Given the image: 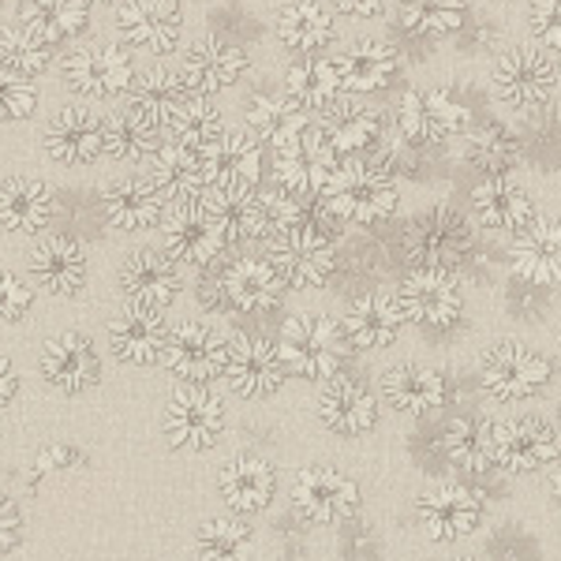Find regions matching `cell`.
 Returning a JSON list of instances; mask_svg holds the SVG:
<instances>
[{"label":"cell","mask_w":561,"mask_h":561,"mask_svg":"<svg viewBox=\"0 0 561 561\" xmlns=\"http://www.w3.org/2000/svg\"><path fill=\"white\" fill-rule=\"evenodd\" d=\"M333 237H337L333 217L307 206L293 229L270 240L266 259L274 262L285 288H319L330 280L333 266H337V259H333Z\"/></svg>","instance_id":"6da1fadb"},{"label":"cell","mask_w":561,"mask_h":561,"mask_svg":"<svg viewBox=\"0 0 561 561\" xmlns=\"http://www.w3.org/2000/svg\"><path fill=\"white\" fill-rule=\"evenodd\" d=\"M319 198H322V210L330 214L333 221L375 225V221H386V217L397 210L401 192H397V180L382 173V169L341 161Z\"/></svg>","instance_id":"7a4b0ae2"},{"label":"cell","mask_w":561,"mask_h":561,"mask_svg":"<svg viewBox=\"0 0 561 561\" xmlns=\"http://www.w3.org/2000/svg\"><path fill=\"white\" fill-rule=\"evenodd\" d=\"M232 243V229L225 214L210 206L206 198L192 203H176L165 214V255L192 270H210Z\"/></svg>","instance_id":"3957f363"},{"label":"cell","mask_w":561,"mask_h":561,"mask_svg":"<svg viewBox=\"0 0 561 561\" xmlns=\"http://www.w3.org/2000/svg\"><path fill=\"white\" fill-rule=\"evenodd\" d=\"M401 255L415 270H454L472 255V225L449 206H434L404 225Z\"/></svg>","instance_id":"277c9868"},{"label":"cell","mask_w":561,"mask_h":561,"mask_svg":"<svg viewBox=\"0 0 561 561\" xmlns=\"http://www.w3.org/2000/svg\"><path fill=\"white\" fill-rule=\"evenodd\" d=\"M277 348L293 375L322 382V378L337 375V367L345 364L348 341L341 333V322L325 319V314H293L280 330Z\"/></svg>","instance_id":"5b68a950"},{"label":"cell","mask_w":561,"mask_h":561,"mask_svg":"<svg viewBox=\"0 0 561 561\" xmlns=\"http://www.w3.org/2000/svg\"><path fill=\"white\" fill-rule=\"evenodd\" d=\"M206 195L214 203H240L255 195L262 180V142L243 128H225L221 139L203 153Z\"/></svg>","instance_id":"8992f818"},{"label":"cell","mask_w":561,"mask_h":561,"mask_svg":"<svg viewBox=\"0 0 561 561\" xmlns=\"http://www.w3.org/2000/svg\"><path fill=\"white\" fill-rule=\"evenodd\" d=\"M161 431H165L169 446L184 449V454L214 449L217 438L225 434L221 397L203 389L198 382H184L180 389H173V397L161 409Z\"/></svg>","instance_id":"52a82bcc"},{"label":"cell","mask_w":561,"mask_h":561,"mask_svg":"<svg viewBox=\"0 0 561 561\" xmlns=\"http://www.w3.org/2000/svg\"><path fill=\"white\" fill-rule=\"evenodd\" d=\"M60 76L65 83L83 98L105 102V98H121L128 94L139 79L135 60L124 45H76L65 60H60Z\"/></svg>","instance_id":"ba28073f"},{"label":"cell","mask_w":561,"mask_h":561,"mask_svg":"<svg viewBox=\"0 0 561 561\" xmlns=\"http://www.w3.org/2000/svg\"><path fill=\"white\" fill-rule=\"evenodd\" d=\"M561 454V438L547 420L536 415H513L491 427V457L513 476H528L554 465Z\"/></svg>","instance_id":"9c48e42d"},{"label":"cell","mask_w":561,"mask_h":561,"mask_svg":"<svg viewBox=\"0 0 561 561\" xmlns=\"http://www.w3.org/2000/svg\"><path fill=\"white\" fill-rule=\"evenodd\" d=\"M116 38L128 49H142L150 57H165L176 49L184 31L180 0H116Z\"/></svg>","instance_id":"30bf717a"},{"label":"cell","mask_w":561,"mask_h":561,"mask_svg":"<svg viewBox=\"0 0 561 561\" xmlns=\"http://www.w3.org/2000/svg\"><path fill=\"white\" fill-rule=\"evenodd\" d=\"M229 352L232 341L225 337L221 330L206 322H180L173 333H169V348H165V367L173 370L184 382H214V378L225 375L229 367Z\"/></svg>","instance_id":"8fae6325"},{"label":"cell","mask_w":561,"mask_h":561,"mask_svg":"<svg viewBox=\"0 0 561 561\" xmlns=\"http://www.w3.org/2000/svg\"><path fill=\"white\" fill-rule=\"evenodd\" d=\"M550 359L542 352L505 341L494 345L483 356V386L491 389L497 401H528L531 393H539L550 382Z\"/></svg>","instance_id":"7c38bea8"},{"label":"cell","mask_w":561,"mask_h":561,"mask_svg":"<svg viewBox=\"0 0 561 561\" xmlns=\"http://www.w3.org/2000/svg\"><path fill=\"white\" fill-rule=\"evenodd\" d=\"M293 505H296V513L311 524L352 520L359 505V486H356V479H348L345 472H337V468L314 465L296 476Z\"/></svg>","instance_id":"4fadbf2b"},{"label":"cell","mask_w":561,"mask_h":561,"mask_svg":"<svg viewBox=\"0 0 561 561\" xmlns=\"http://www.w3.org/2000/svg\"><path fill=\"white\" fill-rule=\"evenodd\" d=\"M491 83L505 105L536 108L542 102H550V94H554L558 68L539 49H510L494 60Z\"/></svg>","instance_id":"5bb4252c"},{"label":"cell","mask_w":561,"mask_h":561,"mask_svg":"<svg viewBox=\"0 0 561 561\" xmlns=\"http://www.w3.org/2000/svg\"><path fill=\"white\" fill-rule=\"evenodd\" d=\"M180 83L192 98H214L221 90H232L248 71V53L237 42L225 38H203L187 49V57L180 60Z\"/></svg>","instance_id":"9a60e30c"},{"label":"cell","mask_w":561,"mask_h":561,"mask_svg":"<svg viewBox=\"0 0 561 561\" xmlns=\"http://www.w3.org/2000/svg\"><path fill=\"white\" fill-rule=\"evenodd\" d=\"M404 325H409V311H404L401 293L375 288V293H364L348 307V314L341 319V333H345L348 348L375 352L393 345L404 333Z\"/></svg>","instance_id":"2e32d148"},{"label":"cell","mask_w":561,"mask_h":561,"mask_svg":"<svg viewBox=\"0 0 561 561\" xmlns=\"http://www.w3.org/2000/svg\"><path fill=\"white\" fill-rule=\"evenodd\" d=\"M401 300L409 322L423 325V330H449L465 311V296L449 270H412L401 285Z\"/></svg>","instance_id":"e0dca14e"},{"label":"cell","mask_w":561,"mask_h":561,"mask_svg":"<svg viewBox=\"0 0 561 561\" xmlns=\"http://www.w3.org/2000/svg\"><path fill=\"white\" fill-rule=\"evenodd\" d=\"M285 370L288 367H285V359H280L277 341L259 337V333H240V337L232 341L225 378H229L232 393L243 397V401H255V397H270L285 382Z\"/></svg>","instance_id":"ac0fdd59"},{"label":"cell","mask_w":561,"mask_h":561,"mask_svg":"<svg viewBox=\"0 0 561 561\" xmlns=\"http://www.w3.org/2000/svg\"><path fill=\"white\" fill-rule=\"evenodd\" d=\"M108 341H113V352L121 356V364L150 367V364H158V359H165L169 325L161 319L158 307L124 304L121 311H116V319L108 322Z\"/></svg>","instance_id":"d6986e66"},{"label":"cell","mask_w":561,"mask_h":561,"mask_svg":"<svg viewBox=\"0 0 561 561\" xmlns=\"http://www.w3.org/2000/svg\"><path fill=\"white\" fill-rule=\"evenodd\" d=\"M386 128H382V116L367 105H333L322 113L319 128L314 135L307 131V139L314 142L319 150L330 153L333 161H348L352 153H364V150H375V142L382 139Z\"/></svg>","instance_id":"ffe728a7"},{"label":"cell","mask_w":561,"mask_h":561,"mask_svg":"<svg viewBox=\"0 0 561 561\" xmlns=\"http://www.w3.org/2000/svg\"><path fill=\"white\" fill-rule=\"evenodd\" d=\"M38 364H42V378L53 389H60V393H83L102 375V359H98L94 341L79 330L57 333V337L45 341Z\"/></svg>","instance_id":"44dd1931"},{"label":"cell","mask_w":561,"mask_h":561,"mask_svg":"<svg viewBox=\"0 0 561 561\" xmlns=\"http://www.w3.org/2000/svg\"><path fill=\"white\" fill-rule=\"evenodd\" d=\"M98 210H102V217L113 229L139 232V229H150V225L165 221L169 198L153 187L150 176H124L102 187Z\"/></svg>","instance_id":"7402d4cb"},{"label":"cell","mask_w":561,"mask_h":561,"mask_svg":"<svg viewBox=\"0 0 561 561\" xmlns=\"http://www.w3.org/2000/svg\"><path fill=\"white\" fill-rule=\"evenodd\" d=\"M248 131L255 135L259 142L280 150L300 147L311 131V121H307V108L296 102L288 90H262L248 102Z\"/></svg>","instance_id":"603a6c76"},{"label":"cell","mask_w":561,"mask_h":561,"mask_svg":"<svg viewBox=\"0 0 561 561\" xmlns=\"http://www.w3.org/2000/svg\"><path fill=\"white\" fill-rule=\"evenodd\" d=\"M45 150L60 165H90L105 153V116L83 105H68L45 128Z\"/></svg>","instance_id":"cb8c5ba5"},{"label":"cell","mask_w":561,"mask_h":561,"mask_svg":"<svg viewBox=\"0 0 561 561\" xmlns=\"http://www.w3.org/2000/svg\"><path fill=\"white\" fill-rule=\"evenodd\" d=\"M513 274L528 285H561V217H536L510 243Z\"/></svg>","instance_id":"d4e9b609"},{"label":"cell","mask_w":561,"mask_h":561,"mask_svg":"<svg viewBox=\"0 0 561 561\" xmlns=\"http://www.w3.org/2000/svg\"><path fill=\"white\" fill-rule=\"evenodd\" d=\"M57 217V192L45 180L8 176L0 184V225L15 237H42Z\"/></svg>","instance_id":"484cf974"},{"label":"cell","mask_w":561,"mask_h":561,"mask_svg":"<svg viewBox=\"0 0 561 561\" xmlns=\"http://www.w3.org/2000/svg\"><path fill=\"white\" fill-rule=\"evenodd\" d=\"M121 288L128 296V304H142V307H169L184 288V277H180V262H173L165 251H135L128 262L121 266Z\"/></svg>","instance_id":"4316f807"},{"label":"cell","mask_w":561,"mask_h":561,"mask_svg":"<svg viewBox=\"0 0 561 561\" xmlns=\"http://www.w3.org/2000/svg\"><path fill=\"white\" fill-rule=\"evenodd\" d=\"M221 288L225 300H229V311L259 314L277 307L280 293H285V280L277 277L274 262L266 255H243L221 270Z\"/></svg>","instance_id":"83f0119b"},{"label":"cell","mask_w":561,"mask_h":561,"mask_svg":"<svg viewBox=\"0 0 561 561\" xmlns=\"http://www.w3.org/2000/svg\"><path fill=\"white\" fill-rule=\"evenodd\" d=\"M415 513H420V524L431 539L454 542V539H465L468 531L476 528L483 505H479V497L472 491H465V486L442 483V486H431V491L420 497Z\"/></svg>","instance_id":"f1b7e54d"},{"label":"cell","mask_w":561,"mask_h":561,"mask_svg":"<svg viewBox=\"0 0 561 561\" xmlns=\"http://www.w3.org/2000/svg\"><path fill=\"white\" fill-rule=\"evenodd\" d=\"M472 217L491 232H520L524 225L536 221V203L517 180L486 176L472 187Z\"/></svg>","instance_id":"f546056e"},{"label":"cell","mask_w":561,"mask_h":561,"mask_svg":"<svg viewBox=\"0 0 561 561\" xmlns=\"http://www.w3.org/2000/svg\"><path fill=\"white\" fill-rule=\"evenodd\" d=\"M31 277L49 296H76L87 285V251L71 237H45L31 251Z\"/></svg>","instance_id":"4dcf8cb0"},{"label":"cell","mask_w":561,"mask_h":561,"mask_svg":"<svg viewBox=\"0 0 561 561\" xmlns=\"http://www.w3.org/2000/svg\"><path fill=\"white\" fill-rule=\"evenodd\" d=\"M319 415L325 427L341 434V438H359V434L375 431L378 397L356 378H330V386L319 397Z\"/></svg>","instance_id":"1f68e13d"},{"label":"cell","mask_w":561,"mask_h":561,"mask_svg":"<svg viewBox=\"0 0 561 561\" xmlns=\"http://www.w3.org/2000/svg\"><path fill=\"white\" fill-rule=\"evenodd\" d=\"M217 486H221V497L229 510L262 513L274 502L277 476H274V468H270V460H262L255 454H240V457L225 460L221 476H217Z\"/></svg>","instance_id":"d6a6232c"},{"label":"cell","mask_w":561,"mask_h":561,"mask_svg":"<svg viewBox=\"0 0 561 561\" xmlns=\"http://www.w3.org/2000/svg\"><path fill=\"white\" fill-rule=\"evenodd\" d=\"M187 90L180 83V71L173 68H150L135 79L131 98H128V113L139 116L150 128H173L176 113L187 105Z\"/></svg>","instance_id":"836d02e7"},{"label":"cell","mask_w":561,"mask_h":561,"mask_svg":"<svg viewBox=\"0 0 561 561\" xmlns=\"http://www.w3.org/2000/svg\"><path fill=\"white\" fill-rule=\"evenodd\" d=\"M382 397L404 415H431L446 404V378L423 364H397L382 375Z\"/></svg>","instance_id":"e575fe53"},{"label":"cell","mask_w":561,"mask_h":561,"mask_svg":"<svg viewBox=\"0 0 561 561\" xmlns=\"http://www.w3.org/2000/svg\"><path fill=\"white\" fill-rule=\"evenodd\" d=\"M153 187L169 198V206L176 203H192V198L206 195V169H203V153L180 147V142H165V147L153 150L150 158V173Z\"/></svg>","instance_id":"d590c367"},{"label":"cell","mask_w":561,"mask_h":561,"mask_svg":"<svg viewBox=\"0 0 561 561\" xmlns=\"http://www.w3.org/2000/svg\"><path fill=\"white\" fill-rule=\"evenodd\" d=\"M341 60V79H345V94H375L386 90L389 79L401 68V53L386 38H359Z\"/></svg>","instance_id":"8d00e7d4"},{"label":"cell","mask_w":561,"mask_h":561,"mask_svg":"<svg viewBox=\"0 0 561 561\" xmlns=\"http://www.w3.org/2000/svg\"><path fill=\"white\" fill-rule=\"evenodd\" d=\"M15 15L20 26L49 45L76 42L90 31V8L83 0H20Z\"/></svg>","instance_id":"74e56055"},{"label":"cell","mask_w":561,"mask_h":561,"mask_svg":"<svg viewBox=\"0 0 561 561\" xmlns=\"http://www.w3.org/2000/svg\"><path fill=\"white\" fill-rule=\"evenodd\" d=\"M333 169H337V161H333L325 150L314 147L311 139H304L300 147L277 153L274 176H277L280 192H288L296 198H319L322 187L330 184Z\"/></svg>","instance_id":"f35d334b"},{"label":"cell","mask_w":561,"mask_h":561,"mask_svg":"<svg viewBox=\"0 0 561 561\" xmlns=\"http://www.w3.org/2000/svg\"><path fill=\"white\" fill-rule=\"evenodd\" d=\"M285 90L304 108H333L345 94V79H341V60H325L322 53L296 60L285 76Z\"/></svg>","instance_id":"ab89813d"},{"label":"cell","mask_w":561,"mask_h":561,"mask_svg":"<svg viewBox=\"0 0 561 561\" xmlns=\"http://www.w3.org/2000/svg\"><path fill=\"white\" fill-rule=\"evenodd\" d=\"M277 38L300 57L322 53L333 42V12L319 0H293L277 12Z\"/></svg>","instance_id":"60d3db41"},{"label":"cell","mask_w":561,"mask_h":561,"mask_svg":"<svg viewBox=\"0 0 561 561\" xmlns=\"http://www.w3.org/2000/svg\"><path fill=\"white\" fill-rule=\"evenodd\" d=\"M524 161V147L520 139L502 124H486L468 135V165H476L479 173L486 176H505L513 173Z\"/></svg>","instance_id":"b9f144b4"},{"label":"cell","mask_w":561,"mask_h":561,"mask_svg":"<svg viewBox=\"0 0 561 561\" xmlns=\"http://www.w3.org/2000/svg\"><path fill=\"white\" fill-rule=\"evenodd\" d=\"M491 420H454L442 431V449L465 472H483L486 465H494L491 457Z\"/></svg>","instance_id":"7bdbcfd3"},{"label":"cell","mask_w":561,"mask_h":561,"mask_svg":"<svg viewBox=\"0 0 561 561\" xmlns=\"http://www.w3.org/2000/svg\"><path fill=\"white\" fill-rule=\"evenodd\" d=\"M468 20V0H401V23L415 38H449Z\"/></svg>","instance_id":"ee69618b"},{"label":"cell","mask_w":561,"mask_h":561,"mask_svg":"<svg viewBox=\"0 0 561 561\" xmlns=\"http://www.w3.org/2000/svg\"><path fill=\"white\" fill-rule=\"evenodd\" d=\"M53 65V45L31 34L26 26H4L0 31V68L15 71L23 79H38Z\"/></svg>","instance_id":"f6af8a7d"},{"label":"cell","mask_w":561,"mask_h":561,"mask_svg":"<svg viewBox=\"0 0 561 561\" xmlns=\"http://www.w3.org/2000/svg\"><path fill=\"white\" fill-rule=\"evenodd\" d=\"M255 558V536L248 524L232 517H214L198 531V561H251Z\"/></svg>","instance_id":"bcb514c9"},{"label":"cell","mask_w":561,"mask_h":561,"mask_svg":"<svg viewBox=\"0 0 561 561\" xmlns=\"http://www.w3.org/2000/svg\"><path fill=\"white\" fill-rule=\"evenodd\" d=\"M158 147V128L142 124L128 108L116 116H105V153H113L116 161H150Z\"/></svg>","instance_id":"7dc6e473"},{"label":"cell","mask_w":561,"mask_h":561,"mask_svg":"<svg viewBox=\"0 0 561 561\" xmlns=\"http://www.w3.org/2000/svg\"><path fill=\"white\" fill-rule=\"evenodd\" d=\"M221 135H225L221 113H217L206 98H187V105L180 108L176 121H173V142H180V147H187L195 153H206Z\"/></svg>","instance_id":"c3c4849f"},{"label":"cell","mask_w":561,"mask_h":561,"mask_svg":"<svg viewBox=\"0 0 561 561\" xmlns=\"http://www.w3.org/2000/svg\"><path fill=\"white\" fill-rule=\"evenodd\" d=\"M423 113H427L431 142L472 128V108L460 102L454 90H427V94H423Z\"/></svg>","instance_id":"681fc988"},{"label":"cell","mask_w":561,"mask_h":561,"mask_svg":"<svg viewBox=\"0 0 561 561\" xmlns=\"http://www.w3.org/2000/svg\"><path fill=\"white\" fill-rule=\"evenodd\" d=\"M34 108H38V90L31 79L0 68V124L26 121V116H34Z\"/></svg>","instance_id":"f907efd6"},{"label":"cell","mask_w":561,"mask_h":561,"mask_svg":"<svg viewBox=\"0 0 561 561\" xmlns=\"http://www.w3.org/2000/svg\"><path fill=\"white\" fill-rule=\"evenodd\" d=\"M370 165L382 169L389 176H409L420 169V142L404 139L401 131L397 135H382V139L375 142V158H370Z\"/></svg>","instance_id":"816d5d0a"},{"label":"cell","mask_w":561,"mask_h":561,"mask_svg":"<svg viewBox=\"0 0 561 561\" xmlns=\"http://www.w3.org/2000/svg\"><path fill=\"white\" fill-rule=\"evenodd\" d=\"M31 307H34L31 285L20 274H12V270H0V322H20Z\"/></svg>","instance_id":"f5cc1de1"},{"label":"cell","mask_w":561,"mask_h":561,"mask_svg":"<svg viewBox=\"0 0 561 561\" xmlns=\"http://www.w3.org/2000/svg\"><path fill=\"white\" fill-rule=\"evenodd\" d=\"M528 23H531V34H536L547 49L561 53V0H536Z\"/></svg>","instance_id":"db71d44e"},{"label":"cell","mask_w":561,"mask_h":561,"mask_svg":"<svg viewBox=\"0 0 561 561\" xmlns=\"http://www.w3.org/2000/svg\"><path fill=\"white\" fill-rule=\"evenodd\" d=\"M378 536L367 524H348L345 536H341V558L345 561H375L378 558Z\"/></svg>","instance_id":"11a10c76"},{"label":"cell","mask_w":561,"mask_h":561,"mask_svg":"<svg viewBox=\"0 0 561 561\" xmlns=\"http://www.w3.org/2000/svg\"><path fill=\"white\" fill-rule=\"evenodd\" d=\"M23 539V510L12 502V497L0 494V558L12 554Z\"/></svg>","instance_id":"9f6ffc18"},{"label":"cell","mask_w":561,"mask_h":561,"mask_svg":"<svg viewBox=\"0 0 561 561\" xmlns=\"http://www.w3.org/2000/svg\"><path fill=\"white\" fill-rule=\"evenodd\" d=\"M20 397V375H15V367H12V359L8 356H0V412L8 409V404Z\"/></svg>","instance_id":"6f0895ef"},{"label":"cell","mask_w":561,"mask_h":561,"mask_svg":"<svg viewBox=\"0 0 561 561\" xmlns=\"http://www.w3.org/2000/svg\"><path fill=\"white\" fill-rule=\"evenodd\" d=\"M330 4H333V12L352 15V20H370V15H378L382 0H330Z\"/></svg>","instance_id":"680465c9"},{"label":"cell","mask_w":561,"mask_h":561,"mask_svg":"<svg viewBox=\"0 0 561 561\" xmlns=\"http://www.w3.org/2000/svg\"><path fill=\"white\" fill-rule=\"evenodd\" d=\"M198 304L206 307H229V300H225V288H221V274H217L214 280H198Z\"/></svg>","instance_id":"91938a15"},{"label":"cell","mask_w":561,"mask_h":561,"mask_svg":"<svg viewBox=\"0 0 561 561\" xmlns=\"http://www.w3.org/2000/svg\"><path fill=\"white\" fill-rule=\"evenodd\" d=\"M550 494H554V502L561 505V468H558L554 476H550Z\"/></svg>","instance_id":"94428289"},{"label":"cell","mask_w":561,"mask_h":561,"mask_svg":"<svg viewBox=\"0 0 561 561\" xmlns=\"http://www.w3.org/2000/svg\"><path fill=\"white\" fill-rule=\"evenodd\" d=\"M83 4L90 8V4H113V0H83Z\"/></svg>","instance_id":"6125c7cd"},{"label":"cell","mask_w":561,"mask_h":561,"mask_svg":"<svg viewBox=\"0 0 561 561\" xmlns=\"http://www.w3.org/2000/svg\"><path fill=\"white\" fill-rule=\"evenodd\" d=\"M460 561H479V558H460Z\"/></svg>","instance_id":"be15d7a7"},{"label":"cell","mask_w":561,"mask_h":561,"mask_svg":"<svg viewBox=\"0 0 561 561\" xmlns=\"http://www.w3.org/2000/svg\"><path fill=\"white\" fill-rule=\"evenodd\" d=\"M558 79H561V65H558Z\"/></svg>","instance_id":"e7e4bbea"},{"label":"cell","mask_w":561,"mask_h":561,"mask_svg":"<svg viewBox=\"0 0 561 561\" xmlns=\"http://www.w3.org/2000/svg\"><path fill=\"white\" fill-rule=\"evenodd\" d=\"M558 420H561V409H558Z\"/></svg>","instance_id":"03108f58"}]
</instances>
